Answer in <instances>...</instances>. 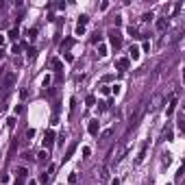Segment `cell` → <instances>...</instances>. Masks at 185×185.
I'll return each instance as SVG.
<instances>
[{
	"instance_id": "cell-1",
	"label": "cell",
	"mask_w": 185,
	"mask_h": 185,
	"mask_svg": "<svg viewBox=\"0 0 185 185\" xmlns=\"http://www.w3.org/2000/svg\"><path fill=\"white\" fill-rule=\"evenodd\" d=\"M109 42H111V46L118 50V48L122 46V33L118 31V29H111L109 31Z\"/></svg>"
},
{
	"instance_id": "cell-2",
	"label": "cell",
	"mask_w": 185,
	"mask_h": 185,
	"mask_svg": "<svg viewBox=\"0 0 185 185\" xmlns=\"http://www.w3.org/2000/svg\"><path fill=\"white\" fill-rule=\"evenodd\" d=\"M15 78H18V76H15V74H13V72H7V74H4V81H2V87H7V89H11V87H13V85H15Z\"/></svg>"
},
{
	"instance_id": "cell-3",
	"label": "cell",
	"mask_w": 185,
	"mask_h": 185,
	"mask_svg": "<svg viewBox=\"0 0 185 185\" xmlns=\"http://www.w3.org/2000/svg\"><path fill=\"white\" fill-rule=\"evenodd\" d=\"M115 68H118V70H128V68H131V59L120 57V59L115 61Z\"/></svg>"
},
{
	"instance_id": "cell-4",
	"label": "cell",
	"mask_w": 185,
	"mask_h": 185,
	"mask_svg": "<svg viewBox=\"0 0 185 185\" xmlns=\"http://www.w3.org/2000/svg\"><path fill=\"white\" fill-rule=\"evenodd\" d=\"M98 128H100V122L98 120H89V124H87L89 135H98Z\"/></svg>"
},
{
	"instance_id": "cell-5",
	"label": "cell",
	"mask_w": 185,
	"mask_h": 185,
	"mask_svg": "<svg viewBox=\"0 0 185 185\" xmlns=\"http://www.w3.org/2000/svg\"><path fill=\"white\" fill-rule=\"evenodd\" d=\"M54 142V131H46V135H44V148H50Z\"/></svg>"
},
{
	"instance_id": "cell-6",
	"label": "cell",
	"mask_w": 185,
	"mask_h": 185,
	"mask_svg": "<svg viewBox=\"0 0 185 185\" xmlns=\"http://www.w3.org/2000/svg\"><path fill=\"white\" fill-rule=\"evenodd\" d=\"M128 52H131V59H133V61H137L139 54H142V50H139L137 46H131V50H128Z\"/></svg>"
},
{
	"instance_id": "cell-7",
	"label": "cell",
	"mask_w": 185,
	"mask_h": 185,
	"mask_svg": "<svg viewBox=\"0 0 185 185\" xmlns=\"http://www.w3.org/2000/svg\"><path fill=\"white\" fill-rule=\"evenodd\" d=\"M166 26H168V20H166V18H159V20H157V31H163Z\"/></svg>"
},
{
	"instance_id": "cell-8",
	"label": "cell",
	"mask_w": 185,
	"mask_h": 185,
	"mask_svg": "<svg viewBox=\"0 0 185 185\" xmlns=\"http://www.w3.org/2000/svg\"><path fill=\"white\" fill-rule=\"evenodd\" d=\"M174 109H176V98H172V100H170V105H168V115L174 113Z\"/></svg>"
},
{
	"instance_id": "cell-9",
	"label": "cell",
	"mask_w": 185,
	"mask_h": 185,
	"mask_svg": "<svg viewBox=\"0 0 185 185\" xmlns=\"http://www.w3.org/2000/svg\"><path fill=\"white\" fill-rule=\"evenodd\" d=\"M50 65H52L54 70H61V68H63V63H61L59 59H50Z\"/></svg>"
},
{
	"instance_id": "cell-10",
	"label": "cell",
	"mask_w": 185,
	"mask_h": 185,
	"mask_svg": "<svg viewBox=\"0 0 185 185\" xmlns=\"http://www.w3.org/2000/svg\"><path fill=\"white\" fill-rule=\"evenodd\" d=\"M37 161H39V163H44V161H48V153H46V150H42V153L37 155Z\"/></svg>"
},
{
	"instance_id": "cell-11",
	"label": "cell",
	"mask_w": 185,
	"mask_h": 185,
	"mask_svg": "<svg viewBox=\"0 0 185 185\" xmlns=\"http://www.w3.org/2000/svg\"><path fill=\"white\" fill-rule=\"evenodd\" d=\"M72 44H74V39H72V37H70V39H65V42L61 44V50H68V48L72 46Z\"/></svg>"
},
{
	"instance_id": "cell-12",
	"label": "cell",
	"mask_w": 185,
	"mask_h": 185,
	"mask_svg": "<svg viewBox=\"0 0 185 185\" xmlns=\"http://www.w3.org/2000/svg\"><path fill=\"white\" fill-rule=\"evenodd\" d=\"M111 137V131H105L103 135H100V144H107V139Z\"/></svg>"
},
{
	"instance_id": "cell-13",
	"label": "cell",
	"mask_w": 185,
	"mask_h": 185,
	"mask_svg": "<svg viewBox=\"0 0 185 185\" xmlns=\"http://www.w3.org/2000/svg\"><path fill=\"white\" fill-rule=\"evenodd\" d=\"M26 37H29V39H35V37H37V29H29V31H26Z\"/></svg>"
},
{
	"instance_id": "cell-14",
	"label": "cell",
	"mask_w": 185,
	"mask_h": 185,
	"mask_svg": "<svg viewBox=\"0 0 185 185\" xmlns=\"http://www.w3.org/2000/svg\"><path fill=\"white\" fill-rule=\"evenodd\" d=\"M98 54H100V57L107 54V46H105V44H98Z\"/></svg>"
},
{
	"instance_id": "cell-15",
	"label": "cell",
	"mask_w": 185,
	"mask_h": 185,
	"mask_svg": "<svg viewBox=\"0 0 185 185\" xmlns=\"http://www.w3.org/2000/svg\"><path fill=\"white\" fill-rule=\"evenodd\" d=\"M26 174H29V170H26V168H18V179H24Z\"/></svg>"
},
{
	"instance_id": "cell-16",
	"label": "cell",
	"mask_w": 185,
	"mask_h": 185,
	"mask_svg": "<svg viewBox=\"0 0 185 185\" xmlns=\"http://www.w3.org/2000/svg\"><path fill=\"white\" fill-rule=\"evenodd\" d=\"M7 94H9V89L0 85V100H4V98H7Z\"/></svg>"
},
{
	"instance_id": "cell-17",
	"label": "cell",
	"mask_w": 185,
	"mask_h": 185,
	"mask_svg": "<svg viewBox=\"0 0 185 185\" xmlns=\"http://www.w3.org/2000/svg\"><path fill=\"white\" fill-rule=\"evenodd\" d=\"M87 22H89V18H87V15H81V18H78V26H85Z\"/></svg>"
},
{
	"instance_id": "cell-18",
	"label": "cell",
	"mask_w": 185,
	"mask_h": 185,
	"mask_svg": "<svg viewBox=\"0 0 185 185\" xmlns=\"http://www.w3.org/2000/svg\"><path fill=\"white\" fill-rule=\"evenodd\" d=\"M20 50H22L20 44H13V48H11V54H20Z\"/></svg>"
},
{
	"instance_id": "cell-19",
	"label": "cell",
	"mask_w": 185,
	"mask_h": 185,
	"mask_svg": "<svg viewBox=\"0 0 185 185\" xmlns=\"http://www.w3.org/2000/svg\"><path fill=\"white\" fill-rule=\"evenodd\" d=\"M94 103H96V98H94V96H87V98H85V105H87V107H94Z\"/></svg>"
},
{
	"instance_id": "cell-20",
	"label": "cell",
	"mask_w": 185,
	"mask_h": 185,
	"mask_svg": "<svg viewBox=\"0 0 185 185\" xmlns=\"http://www.w3.org/2000/svg\"><path fill=\"white\" fill-rule=\"evenodd\" d=\"M9 39H18V29H11L9 31Z\"/></svg>"
},
{
	"instance_id": "cell-21",
	"label": "cell",
	"mask_w": 185,
	"mask_h": 185,
	"mask_svg": "<svg viewBox=\"0 0 185 185\" xmlns=\"http://www.w3.org/2000/svg\"><path fill=\"white\" fill-rule=\"evenodd\" d=\"M7 126H9V128H13V126H15V118H13V115L7 118Z\"/></svg>"
},
{
	"instance_id": "cell-22",
	"label": "cell",
	"mask_w": 185,
	"mask_h": 185,
	"mask_svg": "<svg viewBox=\"0 0 185 185\" xmlns=\"http://www.w3.org/2000/svg\"><path fill=\"white\" fill-rule=\"evenodd\" d=\"M161 137H163V139H170V137H172V131H170V128H163V135H161Z\"/></svg>"
},
{
	"instance_id": "cell-23",
	"label": "cell",
	"mask_w": 185,
	"mask_h": 185,
	"mask_svg": "<svg viewBox=\"0 0 185 185\" xmlns=\"http://www.w3.org/2000/svg\"><path fill=\"white\" fill-rule=\"evenodd\" d=\"M48 174H46V172H44V174H39V183H48Z\"/></svg>"
},
{
	"instance_id": "cell-24",
	"label": "cell",
	"mask_w": 185,
	"mask_h": 185,
	"mask_svg": "<svg viewBox=\"0 0 185 185\" xmlns=\"http://www.w3.org/2000/svg\"><path fill=\"white\" fill-rule=\"evenodd\" d=\"M37 57V50L35 48H29V59H35Z\"/></svg>"
},
{
	"instance_id": "cell-25",
	"label": "cell",
	"mask_w": 185,
	"mask_h": 185,
	"mask_svg": "<svg viewBox=\"0 0 185 185\" xmlns=\"http://www.w3.org/2000/svg\"><path fill=\"white\" fill-rule=\"evenodd\" d=\"M111 92H113V96H118V94L122 92V85H113V89H111Z\"/></svg>"
},
{
	"instance_id": "cell-26",
	"label": "cell",
	"mask_w": 185,
	"mask_h": 185,
	"mask_svg": "<svg viewBox=\"0 0 185 185\" xmlns=\"http://www.w3.org/2000/svg\"><path fill=\"white\" fill-rule=\"evenodd\" d=\"M76 35H85V26H78L76 24Z\"/></svg>"
},
{
	"instance_id": "cell-27",
	"label": "cell",
	"mask_w": 185,
	"mask_h": 185,
	"mask_svg": "<svg viewBox=\"0 0 185 185\" xmlns=\"http://www.w3.org/2000/svg\"><path fill=\"white\" fill-rule=\"evenodd\" d=\"M24 135H26V139H31L33 135H35V131H33V128H26V133H24Z\"/></svg>"
},
{
	"instance_id": "cell-28",
	"label": "cell",
	"mask_w": 185,
	"mask_h": 185,
	"mask_svg": "<svg viewBox=\"0 0 185 185\" xmlns=\"http://www.w3.org/2000/svg\"><path fill=\"white\" fill-rule=\"evenodd\" d=\"M50 81H52V78H50V76H44V81H42V85H44V87H48V85H50Z\"/></svg>"
},
{
	"instance_id": "cell-29",
	"label": "cell",
	"mask_w": 185,
	"mask_h": 185,
	"mask_svg": "<svg viewBox=\"0 0 185 185\" xmlns=\"http://www.w3.org/2000/svg\"><path fill=\"white\" fill-rule=\"evenodd\" d=\"M148 20H153V13H144L142 15V22H148Z\"/></svg>"
},
{
	"instance_id": "cell-30",
	"label": "cell",
	"mask_w": 185,
	"mask_h": 185,
	"mask_svg": "<svg viewBox=\"0 0 185 185\" xmlns=\"http://www.w3.org/2000/svg\"><path fill=\"white\" fill-rule=\"evenodd\" d=\"M89 155H92V148L85 146V148H83V157H89Z\"/></svg>"
},
{
	"instance_id": "cell-31",
	"label": "cell",
	"mask_w": 185,
	"mask_h": 185,
	"mask_svg": "<svg viewBox=\"0 0 185 185\" xmlns=\"http://www.w3.org/2000/svg\"><path fill=\"white\" fill-rule=\"evenodd\" d=\"M181 7H183V2H176V4H174V13H179V11H181Z\"/></svg>"
},
{
	"instance_id": "cell-32",
	"label": "cell",
	"mask_w": 185,
	"mask_h": 185,
	"mask_svg": "<svg viewBox=\"0 0 185 185\" xmlns=\"http://www.w3.org/2000/svg\"><path fill=\"white\" fill-rule=\"evenodd\" d=\"M92 42H94V44H98V42H100V33H96V35L92 37Z\"/></svg>"
},
{
	"instance_id": "cell-33",
	"label": "cell",
	"mask_w": 185,
	"mask_h": 185,
	"mask_svg": "<svg viewBox=\"0 0 185 185\" xmlns=\"http://www.w3.org/2000/svg\"><path fill=\"white\" fill-rule=\"evenodd\" d=\"M4 44H7V39H4V35H0V48H2Z\"/></svg>"
},
{
	"instance_id": "cell-34",
	"label": "cell",
	"mask_w": 185,
	"mask_h": 185,
	"mask_svg": "<svg viewBox=\"0 0 185 185\" xmlns=\"http://www.w3.org/2000/svg\"><path fill=\"white\" fill-rule=\"evenodd\" d=\"M2 7H4V2H0V9H2Z\"/></svg>"
},
{
	"instance_id": "cell-35",
	"label": "cell",
	"mask_w": 185,
	"mask_h": 185,
	"mask_svg": "<svg viewBox=\"0 0 185 185\" xmlns=\"http://www.w3.org/2000/svg\"><path fill=\"white\" fill-rule=\"evenodd\" d=\"M31 185H39V183H35V181H33V183H31Z\"/></svg>"
}]
</instances>
